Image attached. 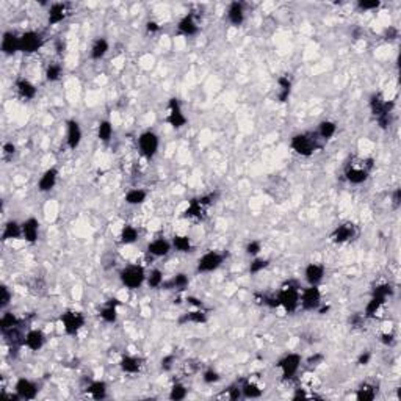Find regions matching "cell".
<instances>
[{
	"mask_svg": "<svg viewBox=\"0 0 401 401\" xmlns=\"http://www.w3.org/2000/svg\"><path fill=\"white\" fill-rule=\"evenodd\" d=\"M112 137H113V125H112V122L107 121V119L101 121L99 125H97V138L101 141H104V143H108L112 140Z\"/></svg>",
	"mask_w": 401,
	"mask_h": 401,
	"instance_id": "obj_42",
	"label": "cell"
},
{
	"mask_svg": "<svg viewBox=\"0 0 401 401\" xmlns=\"http://www.w3.org/2000/svg\"><path fill=\"white\" fill-rule=\"evenodd\" d=\"M379 5H381L379 0H359V2H357V8L362 10V11L376 10V8H379Z\"/></svg>",
	"mask_w": 401,
	"mask_h": 401,
	"instance_id": "obj_52",
	"label": "cell"
},
{
	"mask_svg": "<svg viewBox=\"0 0 401 401\" xmlns=\"http://www.w3.org/2000/svg\"><path fill=\"white\" fill-rule=\"evenodd\" d=\"M321 359H323V356H321V354H317L315 357L312 356V357L309 359L307 362H309V365H314V363H317V362H318V360H321Z\"/></svg>",
	"mask_w": 401,
	"mask_h": 401,
	"instance_id": "obj_61",
	"label": "cell"
},
{
	"mask_svg": "<svg viewBox=\"0 0 401 401\" xmlns=\"http://www.w3.org/2000/svg\"><path fill=\"white\" fill-rule=\"evenodd\" d=\"M16 91H17V94L25 101L35 99V96H36V86L27 79H17L16 80Z\"/></svg>",
	"mask_w": 401,
	"mask_h": 401,
	"instance_id": "obj_26",
	"label": "cell"
},
{
	"mask_svg": "<svg viewBox=\"0 0 401 401\" xmlns=\"http://www.w3.org/2000/svg\"><path fill=\"white\" fill-rule=\"evenodd\" d=\"M82 127L76 119H69L66 122V143L71 151H76L82 143Z\"/></svg>",
	"mask_w": 401,
	"mask_h": 401,
	"instance_id": "obj_13",
	"label": "cell"
},
{
	"mask_svg": "<svg viewBox=\"0 0 401 401\" xmlns=\"http://www.w3.org/2000/svg\"><path fill=\"white\" fill-rule=\"evenodd\" d=\"M356 230H354V224L353 223H343L340 226H337L331 235V239L334 243L337 245H342V243H346L350 242L353 237H354Z\"/></svg>",
	"mask_w": 401,
	"mask_h": 401,
	"instance_id": "obj_16",
	"label": "cell"
},
{
	"mask_svg": "<svg viewBox=\"0 0 401 401\" xmlns=\"http://www.w3.org/2000/svg\"><path fill=\"white\" fill-rule=\"evenodd\" d=\"M119 367L124 373H129V375H135L141 370V359L135 357V356H130V354H125L121 357L119 360Z\"/></svg>",
	"mask_w": 401,
	"mask_h": 401,
	"instance_id": "obj_25",
	"label": "cell"
},
{
	"mask_svg": "<svg viewBox=\"0 0 401 401\" xmlns=\"http://www.w3.org/2000/svg\"><path fill=\"white\" fill-rule=\"evenodd\" d=\"M171 249H173V245L166 239H155L154 242L148 245V248H146V251H148L152 257H165L171 252Z\"/></svg>",
	"mask_w": 401,
	"mask_h": 401,
	"instance_id": "obj_19",
	"label": "cell"
},
{
	"mask_svg": "<svg viewBox=\"0 0 401 401\" xmlns=\"http://www.w3.org/2000/svg\"><path fill=\"white\" fill-rule=\"evenodd\" d=\"M227 399H239V398H243V393H242V386H232L227 389V395H226Z\"/></svg>",
	"mask_w": 401,
	"mask_h": 401,
	"instance_id": "obj_53",
	"label": "cell"
},
{
	"mask_svg": "<svg viewBox=\"0 0 401 401\" xmlns=\"http://www.w3.org/2000/svg\"><path fill=\"white\" fill-rule=\"evenodd\" d=\"M301 362H303V357L298 353H288L276 363V367L281 370L284 379H291L298 373Z\"/></svg>",
	"mask_w": 401,
	"mask_h": 401,
	"instance_id": "obj_7",
	"label": "cell"
},
{
	"mask_svg": "<svg viewBox=\"0 0 401 401\" xmlns=\"http://www.w3.org/2000/svg\"><path fill=\"white\" fill-rule=\"evenodd\" d=\"M171 245L176 251L179 252H191L193 251V243L188 235H174Z\"/></svg>",
	"mask_w": 401,
	"mask_h": 401,
	"instance_id": "obj_32",
	"label": "cell"
},
{
	"mask_svg": "<svg viewBox=\"0 0 401 401\" xmlns=\"http://www.w3.org/2000/svg\"><path fill=\"white\" fill-rule=\"evenodd\" d=\"M299 287L295 284V282H285L279 293L276 295L278 296V301H279V307H282L287 314H293L298 311L299 307Z\"/></svg>",
	"mask_w": 401,
	"mask_h": 401,
	"instance_id": "obj_1",
	"label": "cell"
},
{
	"mask_svg": "<svg viewBox=\"0 0 401 401\" xmlns=\"http://www.w3.org/2000/svg\"><path fill=\"white\" fill-rule=\"evenodd\" d=\"M46 343V336L40 329H30L24 337V345L31 351H40Z\"/></svg>",
	"mask_w": 401,
	"mask_h": 401,
	"instance_id": "obj_21",
	"label": "cell"
},
{
	"mask_svg": "<svg viewBox=\"0 0 401 401\" xmlns=\"http://www.w3.org/2000/svg\"><path fill=\"white\" fill-rule=\"evenodd\" d=\"M86 392L93 399H104L107 398V384L104 381H93L86 387Z\"/></svg>",
	"mask_w": 401,
	"mask_h": 401,
	"instance_id": "obj_34",
	"label": "cell"
},
{
	"mask_svg": "<svg viewBox=\"0 0 401 401\" xmlns=\"http://www.w3.org/2000/svg\"><path fill=\"white\" fill-rule=\"evenodd\" d=\"M61 72H63L61 64H58V63H50L46 68V80L47 82H57V80H60Z\"/></svg>",
	"mask_w": 401,
	"mask_h": 401,
	"instance_id": "obj_45",
	"label": "cell"
},
{
	"mask_svg": "<svg viewBox=\"0 0 401 401\" xmlns=\"http://www.w3.org/2000/svg\"><path fill=\"white\" fill-rule=\"evenodd\" d=\"M324 266L321 263H309L304 270V279L309 285H318L324 278Z\"/></svg>",
	"mask_w": 401,
	"mask_h": 401,
	"instance_id": "obj_17",
	"label": "cell"
},
{
	"mask_svg": "<svg viewBox=\"0 0 401 401\" xmlns=\"http://www.w3.org/2000/svg\"><path fill=\"white\" fill-rule=\"evenodd\" d=\"M187 323L206 324L207 323V314L203 311V309H194V311H190L179 318V324H187Z\"/></svg>",
	"mask_w": 401,
	"mask_h": 401,
	"instance_id": "obj_28",
	"label": "cell"
},
{
	"mask_svg": "<svg viewBox=\"0 0 401 401\" xmlns=\"http://www.w3.org/2000/svg\"><path fill=\"white\" fill-rule=\"evenodd\" d=\"M19 318H17L13 312H5L0 318V331L2 334L8 332V331H13L14 327H19Z\"/></svg>",
	"mask_w": 401,
	"mask_h": 401,
	"instance_id": "obj_35",
	"label": "cell"
},
{
	"mask_svg": "<svg viewBox=\"0 0 401 401\" xmlns=\"http://www.w3.org/2000/svg\"><path fill=\"white\" fill-rule=\"evenodd\" d=\"M370 110L373 116L376 118V121L379 122V125L382 129H386L389 125V118L393 110V102L384 101L381 94H373L370 97Z\"/></svg>",
	"mask_w": 401,
	"mask_h": 401,
	"instance_id": "obj_3",
	"label": "cell"
},
{
	"mask_svg": "<svg viewBox=\"0 0 401 401\" xmlns=\"http://www.w3.org/2000/svg\"><path fill=\"white\" fill-rule=\"evenodd\" d=\"M68 16V5L66 4H52L49 8V25L61 24Z\"/></svg>",
	"mask_w": 401,
	"mask_h": 401,
	"instance_id": "obj_24",
	"label": "cell"
},
{
	"mask_svg": "<svg viewBox=\"0 0 401 401\" xmlns=\"http://www.w3.org/2000/svg\"><path fill=\"white\" fill-rule=\"evenodd\" d=\"M118 299H110L107 306H104V309L101 311V318L105 321V323H116L118 321Z\"/></svg>",
	"mask_w": 401,
	"mask_h": 401,
	"instance_id": "obj_29",
	"label": "cell"
},
{
	"mask_svg": "<svg viewBox=\"0 0 401 401\" xmlns=\"http://www.w3.org/2000/svg\"><path fill=\"white\" fill-rule=\"evenodd\" d=\"M399 197H401V191H399V190H395V191H393V197H392V199H393V206H395V207L399 206Z\"/></svg>",
	"mask_w": 401,
	"mask_h": 401,
	"instance_id": "obj_60",
	"label": "cell"
},
{
	"mask_svg": "<svg viewBox=\"0 0 401 401\" xmlns=\"http://www.w3.org/2000/svg\"><path fill=\"white\" fill-rule=\"evenodd\" d=\"M242 393H243V398H249V399H254V398H260L262 393H263V389H260L259 384L252 381H245L242 384Z\"/></svg>",
	"mask_w": 401,
	"mask_h": 401,
	"instance_id": "obj_36",
	"label": "cell"
},
{
	"mask_svg": "<svg viewBox=\"0 0 401 401\" xmlns=\"http://www.w3.org/2000/svg\"><path fill=\"white\" fill-rule=\"evenodd\" d=\"M386 304V299H381L378 296H372L370 301L367 303L365 306V314H363V317L365 318H373L376 317V314L381 311V307Z\"/></svg>",
	"mask_w": 401,
	"mask_h": 401,
	"instance_id": "obj_41",
	"label": "cell"
},
{
	"mask_svg": "<svg viewBox=\"0 0 401 401\" xmlns=\"http://www.w3.org/2000/svg\"><path fill=\"white\" fill-rule=\"evenodd\" d=\"M158 146H160V140L158 135L154 133L152 130H146L140 135L138 138V148L140 152L146 157V158H152L157 152H158Z\"/></svg>",
	"mask_w": 401,
	"mask_h": 401,
	"instance_id": "obj_8",
	"label": "cell"
},
{
	"mask_svg": "<svg viewBox=\"0 0 401 401\" xmlns=\"http://www.w3.org/2000/svg\"><path fill=\"white\" fill-rule=\"evenodd\" d=\"M187 303H190V304L196 306L197 309H203V303H201L199 299H196L194 296H188V298H187Z\"/></svg>",
	"mask_w": 401,
	"mask_h": 401,
	"instance_id": "obj_59",
	"label": "cell"
},
{
	"mask_svg": "<svg viewBox=\"0 0 401 401\" xmlns=\"http://www.w3.org/2000/svg\"><path fill=\"white\" fill-rule=\"evenodd\" d=\"M22 239V224H19L17 221L11 220L4 226V232H2V240L8 242V240H19Z\"/></svg>",
	"mask_w": 401,
	"mask_h": 401,
	"instance_id": "obj_27",
	"label": "cell"
},
{
	"mask_svg": "<svg viewBox=\"0 0 401 401\" xmlns=\"http://www.w3.org/2000/svg\"><path fill=\"white\" fill-rule=\"evenodd\" d=\"M63 49H64V44H63L61 41H57V52H58V53H61V52H63Z\"/></svg>",
	"mask_w": 401,
	"mask_h": 401,
	"instance_id": "obj_62",
	"label": "cell"
},
{
	"mask_svg": "<svg viewBox=\"0 0 401 401\" xmlns=\"http://www.w3.org/2000/svg\"><path fill=\"white\" fill-rule=\"evenodd\" d=\"M138 229L130 226V224H125L121 230V235H119V239H121V243L124 245H133L137 240H138Z\"/></svg>",
	"mask_w": 401,
	"mask_h": 401,
	"instance_id": "obj_40",
	"label": "cell"
},
{
	"mask_svg": "<svg viewBox=\"0 0 401 401\" xmlns=\"http://www.w3.org/2000/svg\"><path fill=\"white\" fill-rule=\"evenodd\" d=\"M16 154V146L13 143H5L4 144V157L5 158H11Z\"/></svg>",
	"mask_w": 401,
	"mask_h": 401,
	"instance_id": "obj_55",
	"label": "cell"
},
{
	"mask_svg": "<svg viewBox=\"0 0 401 401\" xmlns=\"http://www.w3.org/2000/svg\"><path fill=\"white\" fill-rule=\"evenodd\" d=\"M146 30H148V33H155L160 30V25L154 21H149L148 24H146Z\"/></svg>",
	"mask_w": 401,
	"mask_h": 401,
	"instance_id": "obj_58",
	"label": "cell"
},
{
	"mask_svg": "<svg viewBox=\"0 0 401 401\" xmlns=\"http://www.w3.org/2000/svg\"><path fill=\"white\" fill-rule=\"evenodd\" d=\"M299 306L307 312L318 311L321 306V291L318 285H309L299 293Z\"/></svg>",
	"mask_w": 401,
	"mask_h": 401,
	"instance_id": "obj_6",
	"label": "cell"
},
{
	"mask_svg": "<svg viewBox=\"0 0 401 401\" xmlns=\"http://www.w3.org/2000/svg\"><path fill=\"white\" fill-rule=\"evenodd\" d=\"M110 50V44H108V41L105 38H97L93 46H91V52H89V55L93 60H102L105 55H107V52Z\"/></svg>",
	"mask_w": 401,
	"mask_h": 401,
	"instance_id": "obj_31",
	"label": "cell"
},
{
	"mask_svg": "<svg viewBox=\"0 0 401 401\" xmlns=\"http://www.w3.org/2000/svg\"><path fill=\"white\" fill-rule=\"evenodd\" d=\"M270 265L268 259H260V257H254V260L249 265V273L251 275H259L260 271H263Z\"/></svg>",
	"mask_w": 401,
	"mask_h": 401,
	"instance_id": "obj_48",
	"label": "cell"
},
{
	"mask_svg": "<svg viewBox=\"0 0 401 401\" xmlns=\"http://www.w3.org/2000/svg\"><path fill=\"white\" fill-rule=\"evenodd\" d=\"M11 299H13V293L10 291V288L7 285L0 287V307L7 309V306L11 303Z\"/></svg>",
	"mask_w": 401,
	"mask_h": 401,
	"instance_id": "obj_51",
	"label": "cell"
},
{
	"mask_svg": "<svg viewBox=\"0 0 401 401\" xmlns=\"http://www.w3.org/2000/svg\"><path fill=\"white\" fill-rule=\"evenodd\" d=\"M19 41H21V52L22 53H35L38 52L41 47H43V38L38 31H33V30H28V31H24L21 36H19Z\"/></svg>",
	"mask_w": 401,
	"mask_h": 401,
	"instance_id": "obj_12",
	"label": "cell"
},
{
	"mask_svg": "<svg viewBox=\"0 0 401 401\" xmlns=\"http://www.w3.org/2000/svg\"><path fill=\"white\" fill-rule=\"evenodd\" d=\"M203 381L206 382V384H216V382L221 381V376H220V373H218L216 370L209 369V370H206L203 373Z\"/></svg>",
	"mask_w": 401,
	"mask_h": 401,
	"instance_id": "obj_49",
	"label": "cell"
},
{
	"mask_svg": "<svg viewBox=\"0 0 401 401\" xmlns=\"http://www.w3.org/2000/svg\"><path fill=\"white\" fill-rule=\"evenodd\" d=\"M177 31L180 35H184V36H194L199 31V25L194 21V16L193 14H187V16L182 17V19L179 21V24H177Z\"/></svg>",
	"mask_w": 401,
	"mask_h": 401,
	"instance_id": "obj_22",
	"label": "cell"
},
{
	"mask_svg": "<svg viewBox=\"0 0 401 401\" xmlns=\"http://www.w3.org/2000/svg\"><path fill=\"white\" fill-rule=\"evenodd\" d=\"M61 323H63V329L68 336H76L85 326L86 320H85V315L82 312L68 311L61 315Z\"/></svg>",
	"mask_w": 401,
	"mask_h": 401,
	"instance_id": "obj_9",
	"label": "cell"
},
{
	"mask_svg": "<svg viewBox=\"0 0 401 401\" xmlns=\"http://www.w3.org/2000/svg\"><path fill=\"white\" fill-rule=\"evenodd\" d=\"M14 390L21 399H35L38 395V386L27 378H19L14 384Z\"/></svg>",
	"mask_w": 401,
	"mask_h": 401,
	"instance_id": "obj_14",
	"label": "cell"
},
{
	"mask_svg": "<svg viewBox=\"0 0 401 401\" xmlns=\"http://www.w3.org/2000/svg\"><path fill=\"white\" fill-rule=\"evenodd\" d=\"M58 180V170L57 168H49L43 173V176L38 180V190L41 193H49L57 185Z\"/></svg>",
	"mask_w": 401,
	"mask_h": 401,
	"instance_id": "obj_18",
	"label": "cell"
},
{
	"mask_svg": "<svg viewBox=\"0 0 401 401\" xmlns=\"http://www.w3.org/2000/svg\"><path fill=\"white\" fill-rule=\"evenodd\" d=\"M188 395V390L184 384H180V382H176V384L171 387V392H170V398L173 401H180V399H185Z\"/></svg>",
	"mask_w": 401,
	"mask_h": 401,
	"instance_id": "obj_47",
	"label": "cell"
},
{
	"mask_svg": "<svg viewBox=\"0 0 401 401\" xmlns=\"http://www.w3.org/2000/svg\"><path fill=\"white\" fill-rule=\"evenodd\" d=\"M206 209L207 207L201 204L197 197L196 199H191L188 207H187V210H185V216L187 218H196V220H201V218H203L204 213H206Z\"/></svg>",
	"mask_w": 401,
	"mask_h": 401,
	"instance_id": "obj_37",
	"label": "cell"
},
{
	"mask_svg": "<svg viewBox=\"0 0 401 401\" xmlns=\"http://www.w3.org/2000/svg\"><path fill=\"white\" fill-rule=\"evenodd\" d=\"M278 85H279V93H278L279 102H287L291 93V79L288 76H281L278 79Z\"/></svg>",
	"mask_w": 401,
	"mask_h": 401,
	"instance_id": "obj_38",
	"label": "cell"
},
{
	"mask_svg": "<svg viewBox=\"0 0 401 401\" xmlns=\"http://www.w3.org/2000/svg\"><path fill=\"white\" fill-rule=\"evenodd\" d=\"M290 146L298 155L301 157H311L314 155V152L317 151L318 144H317V138L311 133H296L291 137L290 140Z\"/></svg>",
	"mask_w": 401,
	"mask_h": 401,
	"instance_id": "obj_5",
	"label": "cell"
},
{
	"mask_svg": "<svg viewBox=\"0 0 401 401\" xmlns=\"http://www.w3.org/2000/svg\"><path fill=\"white\" fill-rule=\"evenodd\" d=\"M146 199H148V191L143 188H130L124 196L125 204H129V206H140Z\"/></svg>",
	"mask_w": 401,
	"mask_h": 401,
	"instance_id": "obj_30",
	"label": "cell"
},
{
	"mask_svg": "<svg viewBox=\"0 0 401 401\" xmlns=\"http://www.w3.org/2000/svg\"><path fill=\"white\" fill-rule=\"evenodd\" d=\"M376 396V387L372 384H362L356 392V399L359 401H372Z\"/></svg>",
	"mask_w": 401,
	"mask_h": 401,
	"instance_id": "obj_43",
	"label": "cell"
},
{
	"mask_svg": "<svg viewBox=\"0 0 401 401\" xmlns=\"http://www.w3.org/2000/svg\"><path fill=\"white\" fill-rule=\"evenodd\" d=\"M381 342L384 343V345H393L395 343V336L392 332H386V334H382L381 336Z\"/></svg>",
	"mask_w": 401,
	"mask_h": 401,
	"instance_id": "obj_57",
	"label": "cell"
},
{
	"mask_svg": "<svg viewBox=\"0 0 401 401\" xmlns=\"http://www.w3.org/2000/svg\"><path fill=\"white\" fill-rule=\"evenodd\" d=\"M187 116L184 115V110H182V105L179 102V99L173 97L168 102V116H166V122L173 127V129H182L184 125H187Z\"/></svg>",
	"mask_w": 401,
	"mask_h": 401,
	"instance_id": "obj_11",
	"label": "cell"
},
{
	"mask_svg": "<svg viewBox=\"0 0 401 401\" xmlns=\"http://www.w3.org/2000/svg\"><path fill=\"white\" fill-rule=\"evenodd\" d=\"M146 276L148 275H146V271L141 265H127L119 273V279L122 285L130 290L140 288L146 282Z\"/></svg>",
	"mask_w": 401,
	"mask_h": 401,
	"instance_id": "obj_4",
	"label": "cell"
},
{
	"mask_svg": "<svg viewBox=\"0 0 401 401\" xmlns=\"http://www.w3.org/2000/svg\"><path fill=\"white\" fill-rule=\"evenodd\" d=\"M392 295H393V288H392L390 284H379V285H376V287L373 288V293H372V296H378V298L386 299V301H387V298H390Z\"/></svg>",
	"mask_w": 401,
	"mask_h": 401,
	"instance_id": "obj_46",
	"label": "cell"
},
{
	"mask_svg": "<svg viewBox=\"0 0 401 401\" xmlns=\"http://www.w3.org/2000/svg\"><path fill=\"white\" fill-rule=\"evenodd\" d=\"M146 282L151 288H160L163 287V282H165V278H163V271L158 268H154L148 276H146Z\"/></svg>",
	"mask_w": 401,
	"mask_h": 401,
	"instance_id": "obj_44",
	"label": "cell"
},
{
	"mask_svg": "<svg viewBox=\"0 0 401 401\" xmlns=\"http://www.w3.org/2000/svg\"><path fill=\"white\" fill-rule=\"evenodd\" d=\"M245 251H246L248 256H251V257H257L259 254H260V251H262V243H260L259 240H251V242L246 245Z\"/></svg>",
	"mask_w": 401,
	"mask_h": 401,
	"instance_id": "obj_50",
	"label": "cell"
},
{
	"mask_svg": "<svg viewBox=\"0 0 401 401\" xmlns=\"http://www.w3.org/2000/svg\"><path fill=\"white\" fill-rule=\"evenodd\" d=\"M174 362H176V356L174 354H168V356H165L161 359V369L165 370V372H170L171 369H173V365H174Z\"/></svg>",
	"mask_w": 401,
	"mask_h": 401,
	"instance_id": "obj_54",
	"label": "cell"
},
{
	"mask_svg": "<svg viewBox=\"0 0 401 401\" xmlns=\"http://www.w3.org/2000/svg\"><path fill=\"white\" fill-rule=\"evenodd\" d=\"M2 52L5 55H14V53L21 52L19 36L13 31H5L2 36Z\"/></svg>",
	"mask_w": 401,
	"mask_h": 401,
	"instance_id": "obj_20",
	"label": "cell"
},
{
	"mask_svg": "<svg viewBox=\"0 0 401 401\" xmlns=\"http://www.w3.org/2000/svg\"><path fill=\"white\" fill-rule=\"evenodd\" d=\"M224 262V256L216 251H209L206 252L204 256H201V259L197 260V266L196 271L197 273H212L215 270H218Z\"/></svg>",
	"mask_w": 401,
	"mask_h": 401,
	"instance_id": "obj_10",
	"label": "cell"
},
{
	"mask_svg": "<svg viewBox=\"0 0 401 401\" xmlns=\"http://www.w3.org/2000/svg\"><path fill=\"white\" fill-rule=\"evenodd\" d=\"M227 21L235 25V27H240L243 22H245V8H243V4L240 2H232L227 8Z\"/></svg>",
	"mask_w": 401,
	"mask_h": 401,
	"instance_id": "obj_23",
	"label": "cell"
},
{
	"mask_svg": "<svg viewBox=\"0 0 401 401\" xmlns=\"http://www.w3.org/2000/svg\"><path fill=\"white\" fill-rule=\"evenodd\" d=\"M370 359H372V353L370 351H363V353H360V356L357 359V363H359V365H367V363L370 362Z\"/></svg>",
	"mask_w": 401,
	"mask_h": 401,
	"instance_id": "obj_56",
	"label": "cell"
},
{
	"mask_svg": "<svg viewBox=\"0 0 401 401\" xmlns=\"http://www.w3.org/2000/svg\"><path fill=\"white\" fill-rule=\"evenodd\" d=\"M373 166V160H360L359 165H356L354 161H350L348 165L345 168V179L350 182V184L359 185L363 184L369 176H370V170Z\"/></svg>",
	"mask_w": 401,
	"mask_h": 401,
	"instance_id": "obj_2",
	"label": "cell"
},
{
	"mask_svg": "<svg viewBox=\"0 0 401 401\" xmlns=\"http://www.w3.org/2000/svg\"><path fill=\"white\" fill-rule=\"evenodd\" d=\"M22 224V239L27 243H36L40 237V221L36 218H27Z\"/></svg>",
	"mask_w": 401,
	"mask_h": 401,
	"instance_id": "obj_15",
	"label": "cell"
},
{
	"mask_svg": "<svg viewBox=\"0 0 401 401\" xmlns=\"http://www.w3.org/2000/svg\"><path fill=\"white\" fill-rule=\"evenodd\" d=\"M188 282H190V279H188V276L185 275V273H179V275H176L173 279L163 282V288H165V290H173V288L184 290L188 285Z\"/></svg>",
	"mask_w": 401,
	"mask_h": 401,
	"instance_id": "obj_33",
	"label": "cell"
},
{
	"mask_svg": "<svg viewBox=\"0 0 401 401\" xmlns=\"http://www.w3.org/2000/svg\"><path fill=\"white\" fill-rule=\"evenodd\" d=\"M337 133V124L334 121H321L318 125V137L321 140H331Z\"/></svg>",
	"mask_w": 401,
	"mask_h": 401,
	"instance_id": "obj_39",
	"label": "cell"
}]
</instances>
